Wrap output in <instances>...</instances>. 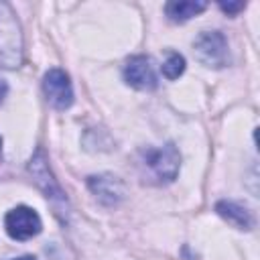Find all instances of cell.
<instances>
[{"mask_svg":"<svg viewBox=\"0 0 260 260\" xmlns=\"http://www.w3.org/2000/svg\"><path fill=\"white\" fill-rule=\"evenodd\" d=\"M185 71V59L179 53H171L169 59L162 63V75L169 79H177Z\"/></svg>","mask_w":260,"mask_h":260,"instance_id":"obj_9","label":"cell"},{"mask_svg":"<svg viewBox=\"0 0 260 260\" xmlns=\"http://www.w3.org/2000/svg\"><path fill=\"white\" fill-rule=\"evenodd\" d=\"M205 8H207V4L201 2V0H195V2L193 0H181V2H169L165 6L169 18L175 20V22H183V20H187V18L203 12Z\"/></svg>","mask_w":260,"mask_h":260,"instance_id":"obj_8","label":"cell"},{"mask_svg":"<svg viewBox=\"0 0 260 260\" xmlns=\"http://www.w3.org/2000/svg\"><path fill=\"white\" fill-rule=\"evenodd\" d=\"M144 165L160 181H173L179 171V152L173 144L150 148L144 152Z\"/></svg>","mask_w":260,"mask_h":260,"instance_id":"obj_4","label":"cell"},{"mask_svg":"<svg viewBox=\"0 0 260 260\" xmlns=\"http://www.w3.org/2000/svg\"><path fill=\"white\" fill-rule=\"evenodd\" d=\"M43 91L47 102L55 110H67L73 104V89L71 81L65 71L61 69H49L43 79Z\"/></svg>","mask_w":260,"mask_h":260,"instance_id":"obj_3","label":"cell"},{"mask_svg":"<svg viewBox=\"0 0 260 260\" xmlns=\"http://www.w3.org/2000/svg\"><path fill=\"white\" fill-rule=\"evenodd\" d=\"M0 146H2V140H0Z\"/></svg>","mask_w":260,"mask_h":260,"instance_id":"obj_13","label":"cell"},{"mask_svg":"<svg viewBox=\"0 0 260 260\" xmlns=\"http://www.w3.org/2000/svg\"><path fill=\"white\" fill-rule=\"evenodd\" d=\"M14 260H35L32 256H22V258H14Z\"/></svg>","mask_w":260,"mask_h":260,"instance_id":"obj_12","label":"cell"},{"mask_svg":"<svg viewBox=\"0 0 260 260\" xmlns=\"http://www.w3.org/2000/svg\"><path fill=\"white\" fill-rule=\"evenodd\" d=\"M6 91H8V87H6V83H4V79H0V102L6 98Z\"/></svg>","mask_w":260,"mask_h":260,"instance_id":"obj_11","label":"cell"},{"mask_svg":"<svg viewBox=\"0 0 260 260\" xmlns=\"http://www.w3.org/2000/svg\"><path fill=\"white\" fill-rule=\"evenodd\" d=\"M217 213L221 217H225L230 223H234V225H238L242 230H250L252 228V213L246 207H242V205H238L234 201L217 203Z\"/></svg>","mask_w":260,"mask_h":260,"instance_id":"obj_7","label":"cell"},{"mask_svg":"<svg viewBox=\"0 0 260 260\" xmlns=\"http://www.w3.org/2000/svg\"><path fill=\"white\" fill-rule=\"evenodd\" d=\"M6 232L14 240H28L41 232V217L30 207H16L6 215Z\"/></svg>","mask_w":260,"mask_h":260,"instance_id":"obj_5","label":"cell"},{"mask_svg":"<svg viewBox=\"0 0 260 260\" xmlns=\"http://www.w3.org/2000/svg\"><path fill=\"white\" fill-rule=\"evenodd\" d=\"M195 55L207 67H223L230 61L228 41L217 30H205L195 39Z\"/></svg>","mask_w":260,"mask_h":260,"instance_id":"obj_2","label":"cell"},{"mask_svg":"<svg viewBox=\"0 0 260 260\" xmlns=\"http://www.w3.org/2000/svg\"><path fill=\"white\" fill-rule=\"evenodd\" d=\"M219 6H221V10H223V12H228V14H236L238 10H242V8H244V2H228V4H225V2H221Z\"/></svg>","mask_w":260,"mask_h":260,"instance_id":"obj_10","label":"cell"},{"mask_svg":"<svg viewBox=\"0 0 260 260\" xmlns=\"http://www.w3.org/2000/svg\"><path fill=\"white\" fill-rule=\"evenodd\" d=\"M124 79L136 89H154L156 87V75L146 57H132L124 65Z\"/></svg>","mask_w":260,"mask_h":260,"instance_id":"obj_6","label":"cell"},{"mask_svg":"<svg viewBox=\"0 0 260 260\" xmlns=\"http://www.w3.org/2000/svg\"><path fill=\"white\" fill-rule=\"evenodd\" d=\"M22 63V32L10 4L0 2V65L6 69Z\"/></svg>","mask_w":260,"mask_h":260,"instance_id":"obj_1","label":"cell"}]
</instances>
